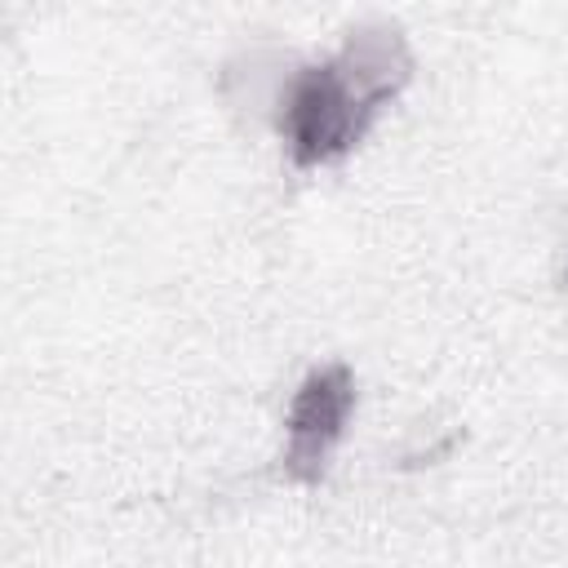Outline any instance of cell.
I'll list each match as a JSON object with an SVG mask.
<instances>
[{
  "instance_id": "6da1fadb",
  "label": "cell",
  "mask_w": 568,
  "mask_h": 568,
  "mask_svg": "<svg viewBox=\"0 0 568 568\" xmlns=\"http://www.w3.org/2000/svg\"><path fill=\"white\" fill-rule=\"evenodd\" d=\"M359 71V67H355ZM368 84V71L351 80H342L337 71H315L297 84V93L288 98V133L302 160H328L337 155L355 129H359V102H368V93H359Z\"/></svg>"
},
{
  "instance_id": "7a4b0ae2",
  "label": "cell",
  "mask_w": 568,
  "mask_h": 568,
  "mask_svg": "<svg viewBox=\"0 0 568 568\" xmlns=\"http://www.w3.org/2000/svg\"><path fill=\"white\" fill-rule=\"evenodd\" d=\"M346 377L342 373H320L311 377V386L302 390L297 408H293V448L297 457H320L324 444L337 435L342 417H346Z\"/></svg>"
}]
</instances>
